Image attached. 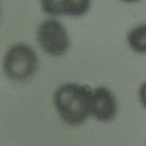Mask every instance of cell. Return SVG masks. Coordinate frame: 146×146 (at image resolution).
Returning a JSON list of instances; mask_svg holds the SVG:
<instances>
[{
  "instance_id": "1",
  "label": "cell",
  "mask_w": 146,
  "mask_h": 146,
  "mask_svg": "<svg viewBox=\"0 0 146 146\" xmlns=\"http://www.w3.org/2000/svg\"><path fill=\"white\" fill-rule=\"evenodd\" d=\"M93 90L89 85L67 83L60 86L54 95V103L67 124L80 125L90 114V99Z\"/></svg>"
},
{
  "instance_id": "2",
  "label": "cell",
  "mask_w": 146,
  "mask_h": 146,
  "mask_svg": "<svg viewBox=\"0 0 146 146\" xmlns=\"http://www.w3.org/2000/svg\"><path fill=\"white\" fill-rule=\"evenodd\" d=\"M38 64V55L29 45L18 43L8 48L3 60L4 72L9 79L24 81L34 74Z\"/></svg>"
},
{
  "instance_id": "3",
  "label": "cell",
  "mask_w": 146,
  "mask_h": 146,
  "mask_svg": "<svg viewBox=\"0 0 146 146\" xmlns=\"http://www.w3.org/2000/svg\"><path fill=\"white\" fill-rule=\"evenodd\" d=\"M38 41L45 53L54 57L61 56L70 47V38L65 27L55 18H48L40 23Z\"/></svg>"
},
{
  "instance_id": "4",
  "label": "cell",
  "mask_w": 146,
  "mask_h": 146,
  "mask_svg": "<svg viewBox=\"0 0 146 146\" xmlns=\"http://www.w3.org/2000/svg\"><path fill=\"white\" fill-rule=\"evenodd\" d=\"M117 102L113 93L105 87L93 90L90 99V114L96 120L110 121L115 117Z\"/></svg>"
},
{
  "instance_id": "5",
  "label": "cell",
  "mask_w": 146,
  "mask_h": 146,
  "mask_svg": "<svg viewBox=\"0 0 146 146\" xmlns=\"http://www.w3.org/2000/svg\"><path fill=\"white\" fill-rule=\"evenodd\" d=\"M91 0H40L42 10L53 16L80 17L89 11Z\"/></svg>"
},
{
  "instance_id": "6",
  "label": "cell",
  "mask_w": 146,
  "mask_h": 146,
  "mask_svg": "<svg viewBox=\"0 0 146 146\" xmlns=\"http://www.w3.org/2000/svg\"><path fill=\"white\" fill-rule=\"evenodd\" d=\"M127 41L134 52L146 54V23L131 29L127 36Z\"/></svg>"
},
{
  "instance_id": "7",
  "label": "cell",
  "mask_w": 146,
  "mask_h": 146,
  "mask_svg": "<svg viewBox=\"0 0 146 146\" xmlns=\"http://www.w3.org/2000/svg\"><path fill=\"white\" fill-rule=\"evenodd\" d=\"M139 97L141 104L143 105V107L146 109V81H144L141 86L140 87L139 90Z\"/></svg>"
},
{
  "instance_id": "8",
  "label": "cell",
  "mask_w": 146,
  "mask_h": 146,
  "mask_svg": "<svg viewBox=\"0 0 146 146\" xmlns=\"http://www.w3.org/2000/svg\"><path fill=\"white\" fill-rule=\"evenodd\" d=\"M123 2H126V3H134V2H138L140 0H121Z\"/></svg>"
}]
</instances>
